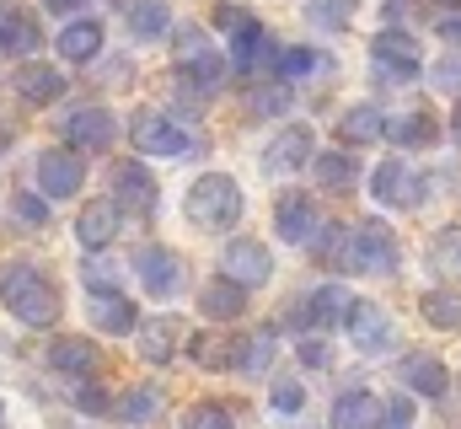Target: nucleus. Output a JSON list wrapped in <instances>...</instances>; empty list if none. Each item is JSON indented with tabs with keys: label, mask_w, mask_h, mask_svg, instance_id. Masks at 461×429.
Masks as SVG:
<instances>
[{
	"label": "nucleus",
	"mask_w": 461,
	"mask_h": 429,
	"mask_svg": "<svg viewBox=\"0 0 461 429\" xmlns=\"http://www.w3.org/2000/svg\"><path fill=\"white\" fill-rule=\"evenodd\" d=\"M0 306L22 327H54L65 312V296L38 263H5L0 269Z\"/></svg>",
	"instance_id": "nucleus-1"
},
{
	"label": "nucleus",
	"mask_w": 461,
	"mask_h": 429,
	"mask_svg": "<svg viewBox=\"0 0 461 429\" xmlns=\"http://www.w3.org/2000/svg\"><path fill=\"white\" fill-rule=\"evenodd\" d=\"M402 263V242L386 220H359L344 231V252H339V269L354 274H392Z\"/></svg>",
	"instance_id": "nucleus-2"
},
{
	"label": "nucleus",
	"mask_w": 461,
	"mask_h": 429,
	"mask_svg": "<svg viewBox=\"0 0 461 429\" xmlns=\"http://www.w3.org/2000/svg\"><path fill=\"white\" fill-rule=\"evenodd\" d=\"M183 214H188L199 231H230V225L241 220V188H236V178H226V172H204V178L188 188Z\"/></svg>",
	"instance_id": "nucleus-3"
},
{
	"label": "nucleus",
	"mask_w": 461,
	"mask_h": 429,
	"mask_svg": "<svg viewBox=\"0 0 461 429\" xmlns=\"http://www.w3.org/2000/svg\"><path fill=\"white\" fill-rule=\"evenodd\" d=\"M129 140H134V151L140 156H183V151H199L194 140H188V129H177L167 113H156V107H140L134 118H129Z\"/></svg>",
	"instance_id": "nucleus-4"
},
{
	"label": "nucleus",
	"mask_w": 461,
	"mask_h": 429,
	"mask_svg": "<svg viewBox=\"0 0 461 429\" xmlns=\"http://www.w3.org/2000/svg\"><path fill=\"white\" fill-rule=\"evenodd\" d=\"M32 172H38V194H43V199H76L81 183H86V161H81V151H70V145H49V151L32 161Z\"/></svg>",
	"instance_id": "nucleus-5"
},
{
	"label": "nucleus",
	"mask_w": 461,
	"mask_h": 429,
	"mask_svg": "<svg viewBox=\"0 0 461 429\" xmlns=\"http://www.w3.org/2000/svg\"><path fill=\"white\" fill-rule=\"evenodd\" d=\"M370 59H375V70H381L386 81H419V70H424V54H419L413 32H402V27L375 32V38H370Z\"/></svg>",
	"instance_id": "nucleus-6"
},
{
	"label": "nucleus",
	"mask_w": 461,
	"mask_h": 429,
	"mask_svg": "<svg viewBox=\"0 0 461 429\" xmlns=\"http://www.w3.org/2000/svg\"><path fill=\"white\" fill-rule=\"evenodd\" d=\"M221 269H226L230 285L258 290V285H268V274H274V252H268L258 236H230V247L221 252Z\"/></svg>",
	"instance_id": "nucleus-7"
},
{
	"label": "nucleus",
	"mask_w": 461,
	"mask_h": 429,
	"mask_svg": "<svg viewBox=\"0 0 461 429\" xmlns=\"http://www.w3.org/2000/svg\"><path fill=\"white\" fill-rule=\"evenodd\" d=\"M134 274H140L145 296H156V301H167V296L183 290V258L172 247H161V242H150V247L134 252Z\"/></svg>",
	"instance_id": "nucleus-8"
},
{
	"label": "nucleus",
	"mask_w": 461,
	"mask_h": 429,
	"mask_svg": "<svg viewBox=\"0 0 461 429\" xmlns=\"http://www.w3.org/2000/svg\"><path fill=\"white\" fill-rule=\"evenodd\" d=\"M370 194H375L381 205H392V210H413V205L424 199V183H419V172H413L402 156H392V161H381V167L370 172Z\"/></svg>",
	"instance_id": "nucleus-9"
},
{
	"label": "nucleus",
	"mask_w": 461,
	"mask_h": 429,
	"mask_svg": "<svg viewBox=\"0 0 461 429\" xmlns=\"http://www.w3.org/2000/svg\"><path fill=\"white\" fill-rule=\"evenodd\" d=\"M348 338H354V349L359 354H386L392 349V317H386V306H375V301H348Z\"/></svg>",
	"instance_id": "nucleus-10"
},
{
	"label": "nucleus",
	"mask_w": 461,
	"mask_h": 429,
	"mask_svg": "<svg viewBox=\"0 0 461 429\" xmlns=\"http://www.w3.org/2000/svg\"><path fill=\"white\" fill-rule=\"evenodd\" d=\"M177 43H183V59H177V65H183V76H188L194 87L215 92V87L226 81V54H215V49H210V38H204L199 27H188Z\"/></svg>",
	"instance_id": "nucleus-11"
},
{
	"label": "nucleus",
	"mask_w": 461,
	"mask_h": 429,
	"mask_svg": "<svg viewBox=\"0 0 461 429\" xmlns=\"http://www.w3.org/2000/svg\"><path fill=\"white\" fill-rule=\"evenodd\" d=\"M156 199H161V188H156V178L145 172V161H118L113 167V205L118 210L150 214Z\"/></svg>",
	"instance_id": "nucleus-12"
},
{
	"label": "nucleus",
	"mask_w": 461,
	"mask_h": 429,
	"mask_svg": "<svg viewBox=\"0 0 461 429\" xmlns=\"http://www.w3.org/2000/svg\"><path fill=\"white\" fill-rule=\"evenodd\" d=\"M312 140H317V134H312L306 123L279 129V134H274V145L263 151V172H268V178H290V172H301V167L312 161Z\"/></svg>",
	"instance_id": "nucleus-13"
},
{
	"label": "nucleus",
	"mask_w": 461,
	"mask_h": 429,
	"mask_svg": "<svg viewBox=\"0 0 461 429\" xmlns=\"http://www.w3.org/2000/svg\"><path fill=\"white\" fill-rule=\"evenodd\" d=\"M113 134H118V123H113V113L108 107H76L70 118H65V145L70 151H108L113 145Z\"/></svg>",
	"instance_id": "nucleus-14"
},
{
	"label": "nucleus",
	"mask_w": 461,
	"mask_h": 429,
	"mask_svg": "<svg viewBox=\"0 0 461 429\" xmlns=\"http://www.w3.org/2000/svg\"><path fill=\"white\" fill-rule=\"evenodd\" d=\"M11 92H16L22 103H32V107L59 103L65 76H59V65H49V59H22V65H16V76H11Z\"/></svg>",
	"instance_id": "nucleus-15"
},
{
	"label": "nucleus",
	"mask_w": 461,
	"mask_h": 429,
	"mask_svg": "<svg viewBox=\"0 0 461 429\" xmlns=\"http://www.w3.org/2000/svg\"><path fill=\"white\" fill-rule=\"evenodd\" d=\"M274 231H279V242H306L317 231V199L301 188H285L274 199Z\"/></svg>",
	"instance_id": "nucleus-16"
},
{
	"label": "nucleus",
	"mask_w": 461,
	"mask_h": 429,
	"mask_svg": "<svg viewBox=\"0 0 461 429\" xmlns=\"http://www.w3.org/2000/svg\"><path fill=\"white\" fill-rule=\"evenodd\" d=\"M43 43V32H38V22L27 16V5L22 0H0V54H32Z\"/></svg>",
	"instance_id": "nucleus-17"
},
{
	"label": "nucleus",
	"mask_w": 461,
	"mask_h": 429,
	"mask_svg": "<svg viewBox=\"0 0 461 429\" xmlns=\"http://www.w3.org/2000/svg\"><path fill=\"white\" fill-rule=\"evenodd\" d=\"M381 134H386V140H397L402 151H424V145H435V140H440V123H435V113H429V107H408V113L386 118V123H381Z\"/></svg>",
	"instance_id": "nucleus-18"
},
{
	"label": "nucleus",
	"mask_w": 461,
	"mask_h": 429,
	"mask_svg": "<svg viewBox=\"0 0 461 429\" xmlns=\"http://www.w3.org/2000/svg\"><path fill=\"white\" fill-rule=\"evenodd\" d=\"M348 301H354V296H348L344 285H322L317 296H306V301H301V312H290V322H301V327H317V333H322V327L344 322Z\"/></svg>",
	"instance_id": "nucleus-19"
},
{
	"label": "nucleus",
	"mask_w": 461,
	"mask_h": 429,
	"mask_svg": "<svg viewBox=\"0 0 461 429\" xmlns=\"http://www.w3.org/2000/svg\"><path fill=\"white\" fill-rule=\"evenodd\" d=\"M134 333H140V360H150V365H172L177 360V343H183V322L177 317H150Z\"/></svg>",
	"instance_id": "nucleus-20"
},
{
	"label": "nucleus",
	"mask_w": 461,
	"mask_h": 429,
	"mask_svg": "<svg viewBox=\"0 0 461 429\" xmlns=\"http://www.w3.org/2000/svg\"><path fill=\"white\" fill-rule=\"evenodd\" d=\"M49 365L54 370H65V376H97V365H103V349L92 343V338H54L49 343Z\"/></svg>",
	"instance_id": "nucleus-21"
},
{
	"label": "nucleus",
	"mask_w": 461,
	"mask_h": 429,
	"mask_svg": "<svg viewBox=\"0 0 461 429\" xmlns=\"http://www.w3.org/2000/svg\"><path fill=\"white\" fill-rule=\"evenodd\" d=\"M92 322H97V333L123 338V333L140 327V312H134L129 296H118V290H97V296H92Z\"/></svg>",
	"instance_id": "nucleus-22"
},
{
	"label": "nucleus",
	"mask_w": 461,
	"mask_h": 429,
	"mask_svg": "<svg viewBox=\"0 0 461 429\" xmlns=\"http://www.w3.org/2000/svg\"><path fill=\"white\" fill-rule=\"evenodd\" d=\"M402 381H408V392H419V397H446V392H451V370H446V360H435V354H408V360H402Z\"/></svg>",
	"instance_id": "nucleus-23"
},
{
	"label": "nucleus",
	"mask_w": 461,
	"mask_h": 429,
	"mask_svg": "<svg viewBox=\"0 0 461 429\" xmlns=\"http://www.w3.org/2000/svg\"><path fill=\"white\" fill-rule=\"evenodd\" d=\"M103 54V22H92V16H76L70 27H59V59H76V65H86V59H97Z\"/></svg>",
	"instance_id": "nucleus-24"
},
{
	"label": "nucleus",
	"mask_w": 461,
	"mask_h": 429,
	"mask_svg": "<svg viewBox=\"0 0 461 429\" xmlns=\"http://www.w3.org/2000/svg\"><path fill=\"white\" fill-rule=\"evenodd\" d=\"M76 236H81V247H108L118 236V205L113 199H92L86 210H81V220H76Z\"/></svg>",
	"instance_id": "nucleus-25"
},
{
	"label": "nucleus",
	"mask_w": 461,
	"mask_h": 429,
	"mask_svg": "<svg viewBox=\"0 0 461 429\" xmlns=\"http://www.w3.org/2000/svg\"><path fill=\"white\" fill-rule=\"evenodd\" d=\"M375 419H381V397L365 387H354L333 403V429H375Z\"/></svg>",
	"instance_id": "nucleus-26"
},
{
	"label": "nucleus",
	"mask_w": 461,
	"mask_h": 429,
	"mask_svg": "<svg viewBox=\"0 0 461 429\" xmlns=\"http://www.w3.org/2000/svg\"><path fill=\"white\" fill-rule=\"evenodd\" d=\"M199 312H204V317H215V322L241 317V312H247V290H241V285H230L226 274H221V279H210V285L199 290Z\"/></svg>",
	"instance_id": "nucleus-27"
},
{
	"label": "nucleus",
	"mask_w": 461,
	"mask_h": 429,
	"mask_svg": "<svg viewBox=\"0 0 461 429\" xmlns=\"http://www.w3.org/2000/svg\"><path fill=\"white\" fill-rule=\"evenodd\" d=\"M123 16H129V32L134 38H167L172 32V11H167V0H129L123 5Z\"/></svg>",
	"instance_id": "nucleus-28"
},
{
	"label": "nucleus",
	"mask_w": 461,
	"mask_h": 429,
	"mask_svg": "<svg viewBox=\"0 0 461 429\" xmlns=\"http://www.w3.org/2000/svg\"><path fill=\"white\" fill-rule=\"evenodd\" d=\"M381 107H370V103H359V107H348L344 118H339V140L344 145H375L381 140Z\"/></svg>",
	"instance_id": "nucleus-29"
},
{
	"label": "nucleus",
	"mask_w": 461,
	"mask_h": 429,
	"mask_svg": "<svg viewBox=\"0 0 461 429\" xmlns=\"http://www.w3.org/2000/svg\"><path fill=\"white\" fill-rule=\"evenodd\" d=\"M268 360H274V327H263V333H252V338H236V343H230V365H236V370H247V376L268 370Z\"/></svg>",
	"instance_id": "nucleus-30"
},
{
	"label": "nucleus",
	"mask_w": 461,
	"mask_h": 429,
	"mask_svg": "<svg viewBox=\"0 0 461 429\" xmlns=\"http://www.w3.org/2000/svg\"><path fill=\"white\" fill-rule=\"evenodd\" d=\"M419 312H424L429 327H440V333H461V290H424Z\"/></svg>",
	"instance_id": "nucleus-31"
},
{
	"label": "nucleus",
	"mask_w": 461,
	"mask_h": 429,
	"mask_svg": "<svg viewBox=\"0 0 461 429\" xmlns=\"http://www.w3.org/2000/svg\"><path fill=\"white\" fill-rule=\"evenodd\" d=\"M354 178H359V161H354L348 151H328V156H317V183H322V188L344 194V188H354Z\"/></svg>",
	"instance_id": "nucleus-32"
},
{
	"label": "nucleus",
	"mask_w": 461,
	"mask_h": 429,
	"mask_svg": "<svg viewBox=\"0 0 461 429\" xmlns=\"http://www.w3.org/2000/svg\"><path fill=\"white\" fill-rule=\"evenodd\" d=\"M230 343H236V338H226V333H194V338H188V354H194V365H204V370H226Z\"/></svg>",
	"instance_id": "nucleus-33"
},
{
	"label": "nucleus",
	"mask_w": 461,
	"mask_h": 429,
	"mask_svg": "<svg viewBox=\"0 0 461 429\" xmlns=\"http://www.w3.org/2000/svg\"><path fill=\"white\" fill-rule=\"evenodd\" d=\"M113 414L123 424H150V419L161 414V392H156V387H134L123 403H113Z\"/></svg>",
	"instance_id": "nucleus-34"
},
{
	"label": "nucleus",
	"mask_w": 461,
	"mask_h": 429,
	"mask_svg": "<svg viewBox=\"0 0 461 429\" xmlns=\"http://www.w3.org/2000/svg\"><path fill=\"white\" fill-rule=\"evenodd\" d=\"M354 5H359V0H312V5H306V22L322 27V32H344L348 16H354Z\"/></svg>",
	"instance_id": "nucleus-35"
},
{
	"label": "nucleus",
	"mask_w": 461,
	"mask_h": 429,
	"mask_svg": "<svg viewBox=\"0 0 461 429\" xmlns=\"http://www.w3.org/2000/svg\"><path fill=\"white\" fill-rule=\"evenodd\" d=\"M274 70H279V81L317 76V70H322V54H317V49H279V54H274Z\"/></svg>",
	"instance_id": "nucleus-36"
},
{
	"label": "nucleus",
	"mask_w": 461,
	"mask_h": 429,
	"mask_svg": "<svg viewBox=\"0 0 461 429\" xmlns=\"http://www.w3.org/2000/svg\"><path fill=\"white\" fill-rule=\"evenodd\" d=\"M11 220H16L22 231H43V225H49V199H43V194H16V199H11Z\"/></svg>",
	"instance_id": "nucleus-37"
},
{
	"label": "nucleus",
	"mask_w": 461,
	"mask_h": 429,
	"mask_svg": "<svg viewBox=\"0 0 461 429\" xmlns=\"http://www.w3.org/2000/svg\"><path fill=\"white\" fill-rule=\"evenodd\" d=\"M183 429H236L226 403H194L188 414H183Z\"/></svg>",
	"instance_id": "nucleus-38"
},
{
	"label": "nucleus",
	"mask_w": 461,
	"mask_h": 429,
	"mask_svg": "<svg viewBox=\"0 0 461 429\" xmlns=\"http://www.w3.org/2000/svg\"><path fill=\"white\" fill-rule=\"evenodd\" d=\"M290 103H295V97H290V87H285V81H279V87H258V92H252V113H258V118L290 113Z\"/></svg>",
	"instance_id": "nucleus-39"
},
{
	"label": "nucleus",
	"mask_w": 461,
	"mask_h": 429,
	"mask_svg": "<svg viewBox=\"0 0 461 429\" xmlns=\"http://www.w3.org/2000/svg\"><path fill=\"white\" fill-rule=\"evenodd\" d=\"M215 27H221V32H226V38H236V32H247V27H258V16H252V11H247V5H215Z\"/></svg>",
	"instance_id": "nucleus-40"
},
{
	"label": "nucleus",
	"mask_w": 461,
	"mask_h": 429,
	"mask_svg": "<svg viewBox=\"0 0 461 429\" xmlns=\"http://www.w3.org/2000/svg\"><path fill=\"white\" fill-rule=\"evenodd\" d=\"M429 81H435V92H446V97H461V54H446V59L429 70Z\"/></svg>",
	"instance_id": "nucleus-41"
},
{
	"label": "nucleus",
	"mask_w": 461,
	"mask_h": 429,
	"mask_svg": "<svg viewBox=\"0 0 461 429\" xmlns=\"http://www.w3.org/2000/svg\"><path fill=\"white\" fill-rule=\"evenodd\" d=\"M81 279H86V290L97 296V290H113L118 285V269L108 258H86V263H81Z\"/></svg>",
	"instance_id": "nucleus-42"
},
{
	"label": "nucleus",
	"mask_w": 461,
	"mask_h": 429,
	"mask_svg": "<svg viewBox=\"0 0 461 429\" xmlns=\"http://www.w3.org/2000/svg\"><path fill=\"white\" fill-rule=\"evenodd\" d=\"M375 429H413V403H408V397L381 403V419H375Z\"/></svg>",
	"instance_id": "nucleus-43"
},
{
	"label": "nucleus",
	"mask_w": 461,
	"mask_h": 429,
	"mask_svg": "<svg viewBox=\"0 0 461 429\" xmlns=\"http://www.w3.org/2000/svg\"><path fill=\"white\" fill-rule=\"evenodd\" d=\"M279 414H301L306 408V392H301V381H274V397H268Z\"/></svg>",
	"instance_id": "nucleus-44"
},
{
	"label": "nucleus",
	"mask_w": 461,
	"mask_h": 429,
	"mask_svg": "<svg viewBox=\"0 0 461 429\" xmlns=\"http://www.w3.org/2000/svg\"><path fill=\"white\" fill-rule=\"evenodd\" d=\"M295 354H301V365H306V370H328V365H333V354H328V343H322V338H301V349H295Z\"/></svg>",
	"instance_id": "nucleus-45"
},
{
	"label": "nucleus",
	"mask_w": 461,
	"mask_h": 429,
	"mask_svg": "<svg viewBox=\"0 0 461 429\" xmlns=\"http://www.w3.org/2000/svg\"><path fill=\"white\" fill-rule=\"evenodd\" d=\"M76 408H81V414H108L113 403H108V392H103V387H92V381H86V387H76Z\"/></svg>",
	"instance_id": "nucleus-46"
},
{
	"label": "nucleus",
	"mask_w": 461,
	"mask_h": 429,
	"mask_svg": "<svg viewBox=\"0 0 461 429\" xmlns=\"http://www.w3.org/2000/svg\"><path fill=\"white\" fill-rule=\"evenodd\" d=\"M86 0H43V11H54V16H76Z\"/></svg>",
	"instance_id": "nucleus-47"
},
{
	"label": "nucleus",
	"mask_w": 461,
	"mask_h": 429,
	"mask_svg": "<svg viewBox=\"0 0 461 429\" xmlns=\"http://www.w3.org/2000/svg\"><path fill=\"white\" fill-rule=\"evenodd\" d=\"M440 38L446 43H461V16H440Z\"/></svg>",
	"instance_id": "nucleus-48"
},
{
	"label": "nucleus",
	"mask_w": 461,
	"mask_h": 429,
	"mask_svg": "<svg viewBox=\"0 0 461 429\" xmlns=\"http://www.w3.org/2000/svg\"><path fill=\"white\" fill-rule=\"evenodd\" d=\"M440 5H451V11H461V0H440Z\"/></svg>",
	"instance_id": "nucleus-49"
},
{
	"label": "nucleus",
	"mask_w": 461,
	"mask_h": 429,
	"mask_svg": "<svg viewBox=\"0 0 461 429\" xmlns=\"http://www.w3.org/2000/svg\"><path fill=\"white\" fill-rule=\"evenodd\" d=\"M0 424H5V403H0Z\"/></svg>",
	"instance_id": "nucleus-50"
},
{
	"label": "nucleus",
	"mask_w": 461,
	"mask_h": 429,
	"mask_svg": "<svg viewBox=\"0 0 461 429\" xmlns=\"http://www.w3.org/2000/svg\"><path fill=\"white\" fill-rule=\"evenodd\" d=\"M456 140H461V118H456Z\"/></svg>",
	"instance_id": "nucleus-51"
}]
</instances>
